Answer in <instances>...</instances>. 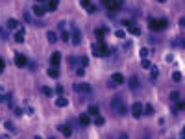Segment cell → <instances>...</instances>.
Listing matches in <instances>:
<instances>
[{
    "label": "cell",
    "instance_id": "1",
    "mask_svg": "<svg viewBox=\"0 0 185 139\" xmlns=\"http://www.w3.org/2000/svg\"><path fill=\"white\" fill-rule=\"evenodd\" d=\"M91 52H93V56H96V58H106V56H107V47H106V43H104V41L93 43V44H91Z\"/></svg>",
    "mask_w": 185,
    "mask_h": 139
},
{
    "label": "cell",
    "instance_id": "2",
    "mask_svg": "<svg viewBox=\"0 0 185 139\" xmlns=\"http://www.w3.org/2000/svg\"><path fill=\"white\" fill-rule=\"evenodd\" d=\"M148 26H150V30H154V32H159V30L168 26V21L167 19H152L150 17L148 19Z\"/></svg>",
    "mask_w": 185,
    "mask_h": 139
},
{
    "label": "cell",
    "instance_id": "3",
    "mask_svg": "<svg viewBox=\"0 0 185 139\" xmlns=\"http://www.w3.org/2000/svg\"><path fill=\"white\" fill-rule=\"evenodd\" d=\"M111 108H113V111L117 113V115H124V113H126V104H124V100L121 97H115L113 100H111Z\"/></svg>",
    "mask_w": 185,
    "mask_h": 139
},
{
    "label": "cell",
    "instance_id": "4",
    "mask_svg": "<svg viewBox=\"0 0 185 139\" xmlns=\"http://www.w3.org/2000/svg\"><path fill=\"white\" fill-rule=\"evenodd\" d=\"M100 2H102V6H106V9H109L111 13L122 8V0H100Z\"/></svg>",
    "mask_w": 185,
    "mask_h": 139
},
{
    "label": "cell",
    "instance_id": "5",
    "mask_svg": "<svg viewBox=\"0 0 185 139\" xmlns=\"http://www.w3.org/2000/svg\"><path fill=\"white\" fill-rule=\"evenodd\" d=\"M74 91L76 93H91V85H89V83H85V82H82V83H76V85H74Z\"/></svg>",
    "mask_w": 185,
    "mask_h": 139
},
{
    "label": "cell",
    "instance_id": "6",
    "mask_svg": "<svg viewBox=\"0 0 185 139\" xmlns=\"http://www.w3.org/2000/svg\"><path fill=\"white\" fill-rule=\"evenodd\" d=\"M143 111H144V108H143V104H141V102H135V104L132 106V113H133V117H135V119L141 117V115H143Z\"/></svg>",
    "mask_w": 185,
    "mask_h": 139
},
{
    "label": "cell",
    "instance_id": "7",
    "mask_svg": "<svg viewBox=\"0 0 185 139\" xmlns=\"http://www.w3.org/2000/svg\"><path fill=\"white\" fill-rule=\"evenodd\" d=\"M15 65L17 67H24V65H28V59L24 54H15Z\"/></svg>",
    "mask_w": 185,
    "mask_h": 139
},
{
    "label": "cell",
    "instance_id": "8",
    "mask_svg": "<svg viewBox=\"0 0 185 139\" xmlns=\"http://www.w3.org/2000/svg\"><path fill=\"white\" fill-rule=\"evenodd\" d=\"M50 63H52V67H56V69H58V65L61 63V54H59V52H54V54H52V58H50Z\"/></svg>",
    "mask_w": 185,
    "mask_h": 139
},
{
    "label": "cell",
    "instance_id": "9",
    "mask_svg": "<svg viewBox=\"0 0 185 139\" xmlns=\"http://www.w3.org/2000/svg\"><path fill=\"white\" fill-rule=\"evenodd\" d=\"M59 132H61L65 137H71L72 136V128L69 126V124H61V126H59Z\"/></svg>",
    "mask_w": 185,
    "mask_h": 139
},
{
    "label": "cell",
    "instance_id": "10",
    "mask_svg": "<svg viewBox=\"0 0 185 139\" xmlns=\"http://www.w3.org/2000/svg\"><path fill=\"white\" fill-rule=\"evenodd\" d=\"M80 124H82V126H89V124H91V117H89V113H82V115H80Z\"/></svg>",
    "mask_w": 185,
    "mask_h": 139
},
{
    "label": "cell",
    "instance_id": "11",
    "mask_svg": "<svg viewBox=\"0 0 185 139\" xmlns=\"http://www.w3.org/2000/svg\"><path fill=\"white\" fill-rule=\"evenodd\" d=\"M46 11H48V9L43 8V6H39V4H37V6H33V15H37V17H43Z\"/></svg>",
    "mask_w": 185,
    "mask_h": 139
},
{
    "label": "cell",
    "instance_id": "12",
    "mask_svg": "<svg viewBox=\"0 0 185 139\" xmlns=\"http://www.w3.org/2000/svg\"><path fill=\"white\" fill-rule=\"evenodd\" d=\"M111 82L113 83H124V76L121 72H115V74H111Z\"/></svg>",
    "mask_w": 185,
    "mask_h": 139
},
{
    "label": "cell",
    "instance_id": "13",
    "mask_svg": "<svg viewBox=\"0 0 185 139\" xmlns=\"http://www.w3.org/2000/svg\"><path fill=\"white\" fill-rule=\"evenodd\" d=\"M13 39H15V41H17V43H24V30L21 28V30H19L17 33H15V37H13Z\"/></svg>",
    "mask_w": 185,
    "mask_h": 139
},
{
    "label": "cell",
    "instance_id": "14",
    "mask_svg": "<svg viewBox=\"0 0 185 139\" xmlns=\"http://www.w3.org/2000/svg\"><path fill=\"white\" fill-rule=\"evenodd\" d=\"M67 104H69V100H67L65 97H58V100H56V106H58V108H65Z\"/></svg>",
    "mask_w": 185,
    "mask_h": 139
},
{
    "label": "cell",
    "instance_id": "15",
    "mask_svg": "<svg viewBox=\"0 0 185 139\" xmlns=\"http://www.w3.org/2000/svg\"><path fill=\"white\" fill-rule=\"evenodd\" d=\"M58 6H59V2H58V0H50V2H48V11H56V9H58Z\"/></svg>",
    "mask_w": 185,
    "mask_h": 139
},
{
    "label": "cell",
    "instance_id": "16",
    "mask_svg": "<svg viewBox=\"0 0 185 139\" xmlns=\"http://www.w3.org/2000/svg\"><path fill=\"white\" fill-rule=\"evenodd\" d=\"M106 32H107V28H96V32H94V33H96V37L102 41L104 35H106Z\"/></svg>",
    "mask_w": 185,
    "mask_h": 139
},
{
    "label": "cell",
    "instance_id": "17",
    "mask_svg": "<svg viewBox=\"0 0 185 139\" xmlns=\"http://www.w3.org/2000/svg\"><path fill=\"white\" fill-rule=\"evenodd\" d=\"M19 26H21V24L15 21V19H9V21H8V28H9V30H17Z\"/></svg>",
    "mask_w": 185,
    "mask_h": 139
},
{
    "label": "cell",
    "instance_id": "18",
    "mask_svg": "<svg viewBox=\"0 0 185 139\" xmlns=\"http://www.w3.org/2000/svg\"><path fill=\"white\" fill-rule=\"evenodd\" d=\"M130 87H132V89H137V87H139V78H137V76H132V78H130Z\"/></svg>",
    "mask_w": 185,
    "mask_h": 139
},
{
    "label": "cell",
    "instance_id": "19",
    "mask_svg": "<svg viewBox=\"0 0 185 139\" xmlns=\"http://www.w3.org/2000/svg\"><path fill=\"white\" fill-rule=\"evenodd\" d=\"M87 113H89V115H93V117H96L98 115V106H93V104H91V106H89V110H87Z\"/></svg>",
    "mask_w": 185,
    "mask_h": 139
},
{
    "label": "cell",
    "instance_id": "20",
    "mask_svg": "<svg viewBox=\"0 0 185 139\" xmlns=\"http://www.w3.org/2000/svg\"><path fill=\"white\" fill-rule=\"evenodd\" d=\"M46 39H48V43H56L58 41V35L54 32H46Z\"/></svg>",
    "mask_w": 185,
    "mask_h": 139
},
{
    "label": "cell",
    "instance_id": "21",
    "mask_svg": "<svg viewBox=\"0 0 185 139\" xmlns=\"http://www.w3.org/2000/svg\"><path fill=\"white\" fill-rule=\"evenodd\" d=\"M128 30H130L132 35H141V28H139V26H130Z\"/></svg>",
    "mask_w": 185,
    "mask_h": 139
},
{
    "label": "cell",
    "instance_id": "22",
    "mask_svg": "<svg viewBox=\"0 0 185 139\" xmlns=\"http://www.w3.org/2000/svg\"><path fill=\"white\" fill-rule=\"evenodd\" d=\"M157 74H159V71H157V67H150V78H152V80H156L157 78Z\"/></svg>",
    "mask_w": 185,
    "mask_h": 139
},
{
    "label": "cell",
    "instance_id": "23",
    "mask_svg": "<svg viewBox=\"0 0 185 139\" xmlns=\"http://www.w3.org/2000/svg\"><path fill=\"white\" fill-rule=\"evenodd\" d=\"M104 122H106V119H104L102 115H96V117H94V124H96V126H104Z\"/></svg>",
    "mask_w": 185,
    "mask_h": 139
},
{
    "label": "cell",
    "instance_id": "24",
    "mask_svg": "<svg viewBox=\"0 0 185 139\" xmlns=\"http://www.w3.org/2000/svg\"><path fill=\"white\" fill-rule=\"evenodd\" d=\"M48 76H50V78H58V76H59V71H58L56 67H52V69L48 71Z\"/></svg>",
    "mask_w": 185,
    "mask_h": 139
},
{
    "label": "cell",
    "instance_id": "25",
    "mask_svg": "<svg viewBox=\"0 0 185 139\" xmlns=\"http://www.w3.org/2000/svg\"><path fill=\"white\" fill-rule=\"evenodd\" d=\"M144 115H152V113H154V108H152V104H146V106H144Z\"/></svg>",
    "mask_w": 185,
    "mask_h": 139
},
{
    "label": "cell",
    "instance_id": "26",
    "mask_svg": "<svg viewBox=\"0 0 185 139\" xmlns=\"http://www.w3.org/2000/svg\"><path fill=\"white\" fill-rule=\"evenodd\" d=\"M4 126H6V128H8V130L11 132V133H15V126H13V124H11V122H9V121H6V122H4Z\"/></svg>",
    "mask_w": 185,
    "mask_h": 139
},
{
    "label": "cell",
    "instance_id": "27",
    "mask_svg": "<svg viewBox=\"0 0 185 139\" xmlns=\"http://www.w3.org/2000/svg\"><path fill=\"white\" fill-rule=\"evenodd\" d=\"M172 80H174V82H179V80H182V74H179L178 71H176V72H172Z\"/></svg>",
    "mask_w": 185,
    "mask_h": 139
},
{
    "label": "cell",
    "instance_id": "28",
    "mask_svg": "<svg viewBox=\"0 0 185 139\" xmlns=\"http://www.w3.org/2000/svg\"><path fill=\"white\" fill-rule=\"evenodd\" d=\"M176 110H178V111H182V110H185V102H182V100H178V104H176Z\"/></svg>",
    "mask_w": 185,
    "mask_h": 139
},
{
    "label": "cell",
    "instance_id": "29",
    "mask_svg": "<svg viewBox=\"0 0 185 139\" xmlns=\"http://www.w3.org/2000/svg\"><path fill=\"white\" fill-rule=\"evenodd\" d=\"M71 43H72V44H78V43H80V33H78V32L74 33V37H72V41H71Z\"/></svg>",
    "mask_w": 185,
    "mask_h": 139
},
{
    "label": "cell",
    "instance_id": "30",
    "mask_svg": "<svg viewBox=\"0 0 185 139\" xmlns=\"http://www.w3.org/2000/svg\"><path fill=\"white\" fill-rule=\"evenodd\" d=\"M115 35H117L118 39H124V35H126V33H124V30H117V32H115Z\"/></svg>",
    "mask_w": 185,
    "mask_h": 139
},
{
    "label": "cell",
    "instance_id": "31",
    "mask_svg": "<svg viewBox=\"0 0 185 139\" xmlns=\"http://www.w3.org/2000/svg\"><path fill=\"white\" fill-rule=\"evenodd\" d=\"M76 74H78V76H83V74H85V67H78L76 69Z\"/></svg>",
    "mask_w": 185,
    "mask_h": 139
},
{
    "label": "cell",
    "instance_id": "32",
    "mask_svg": "<svg viewBox=\"0 0 185 139\" xmlns=\"http://www.w3.org/2000/svg\"><path fill=\"white\" fill-rule=\"evenodd\" d=\"M61 39L63 41H69V32L67 30H61Z\"/></svg>",
    "mask_w": 185,
    "mask_h": 139
},
{
    "label": "cell",
    "instance_id": "33",
    "mask_svg": "<svg viewBox=\"0 0 185 139\" xmlns=\"http://www.w3.org/2000/svg\"><path fill=\"white\" fill-rule=\"evenodd\" d=\"M141 65H143V69H150V67H152V63H150L148 59H143V63H141Z\"/></svg>",
    "mask_w": 185,
    "mask_h": 139
},
{
    "label": "cell",
    "instance_id": "34",
    "mask_svg": "<svg viewBox=\"0 0 185 139\" xmlns=\"http://www.w3.org/2000/svg\"><path fill=\"white\" fill-rule=\"evenodd\" d=\"M41 91H43V93H44V95H46V97H50V95H52V89H50V87H43Z\"/></svg>",
    "mask_w": 185,
    "mask_h": 139
},
{
    "label": "cell",
    "instance_id": "35",
    "mask_svg": "<svg viewBox=\"0 0 185 139\" xmlns=\"http://www.w3.org/2000/svg\"><path fill=\"white\" fill-rule=\"evenodd\" d=\"M139 54H141V58L144 59V58L148 56V50H146V48H141V50H139Z\"/></svg>",
    "mask_w": 185,
    "mask_h": 139
},
{
    "label": "cell",
    "instance_id": "36",
    "mask_svg": "<svg viewBox=\"0 0 185 139\" xmlns=\"http://www.w3.org/2000/svg\"><path fill=\"white\" fill-rule=\"evenodd\" d=\"M82 6L85 8V9H89V6H91V0H82Z\"/></svg>",
    "mask_w": 185,
    "mask_h": 139
},
{
    "label": "cell",
    "instance_id": "37",
    "mask_svg": "<svg viewBox=\"0 0 185 139\" xmlns=\"http://www.w3.org/2000/svg\"><path fill=\"white\" fill-rule=\"evenodd\" d=\"M178 98H179V95H178L176 91H172V93H170V100H178Z\"/></svg>",
    "mask_w": 185,
    "mask_h": 139
},
{
    "label": "cell",
    "instance_id": "38",
    "mask_svg": "<svg viewBox=\"0 0 185 139\" xmlns=\"http://www.w3.org/2000/svg\"><path fill=\"white\" fill-rule=\"evenodd\" d=\"M4 97H6V93H4V87L0 85V102H4Z\"/></svg>",
    "mask_w": 185,
    "mask_h": 139
},
{
    "label": "cell",
    "instance_id": "39",
    "mask_svg": "<svg viewBox=\"0 0 185 139\" xmlns=\"http://www.w3.org/2000/svg\"><path fill=\"white\" fill-rule=\"evenodd\" d=\"M87 13H96V6H93V4H91L89 9H87Z\"/></svg>",
    "mask_w": 185,
    "mask_h": 139
},
{
    "label": "cell",
    "instance_id": "40",
    "mask_svg": "<svg viewBox=\"0 0 185 139\" xmlns=\"http://www.w3.org/2000/svg\"><path fill=\"white\" fill-rule=\"evenodd\" d=\"M85 65H89V58L83 56V58H82V67H85Z\"/></svg>",
    "mask_w": 185,
    "mask_h": 139
},
{
    "label": "cell",
    "instance_id": "41",
    "mask_svg": "<svg viewBox=\"0 0 185 139\" xmlns=\"http://www.w3.org/2000/svg\"><path fill=\"white\" fill-rule=\"evenodd\" d=\"M0 35H2L4 39H8V32H6V30H4V28H0Z\"/></svg>",
    "mask_w": 185,
    "mask_h": 139
},
{
    "label": "cell",
    "instance_id": "42",
    "mask_svg": "<svg viewBox=\"0 0 185 139\" xmlns=\"http://www.w3.org/2000/svg\"><path fill=\"white\" fill-rule=\"evenodd\" d=\"M56 93H58V95H61V93H63V87L58 85V87H56Z\"/></svg>",
    "mask_w": 185,
    "mask_h": 139
},
{
    "label": "cell",
    "instance_id": "43",
    "mask_svg": "<svg viewBox=\"0 0 185 139\" xmlns=\"http://www.w3.org/2000/svg\"><path fill=\"white\" fill-rule=\"evenodd\" d=\"M2 71H4V59L0 58V72H2Z\"/></svg>",
    "mask_w": 185,
    "mask_h": 139
},
{
    "label": "cell",
    "instance_id": "44",
    "mask_svg": "<svg viewBox=\"0 0 185 139\" xmlns=\"http://www.w3.org/2000/svg\"><path fill=\"white\" fill-rule=\"evenodd\" d=\"M179 26H185V17H183V19H179Z\"/></svg>",
    "mask_w": 185,
    "mask_h": 139
},
{
    "label": "cell",
    "instance_id": "45",
    "mask_svg": "<svg viewBox=\"0 0 185 139\" xmlns=\"http://www.w3.org/2000/svg\"><path fill=\"white\" fill-rule=\"evenodd\" d=\"M118 139H128V136H126V133H121V136H118Z\"/></svg>",
    "mask_w": 185,
    "mask_h": 139
},
{
    "label": "cell",
    "instance_id": "46",
    "mask_svg": "<svg viewBox=\"0 0 185 139\" xmlns=\"http://www.w3.org/2000/svg\"><path fill=\"white\" fill-rule=\"evenodd\" d=\"M182 136H183V137H185V126H183V130H182Z\"/></svg>",
    "mask_w": 185,
    "mask_h": 139
},
{
    "label": "cell",
    "instance_id": "47",
    "mask_svg": "<svg viewBox=\"0 0 185 139\" xmlns=\"http://www.w3.org/2000/svg\"><path fill=\"white\" fill-rule=\"evenodd\" d=\"M33 139H43V137H41V136H35V137H33Z\"/></svg>",
    "mask_w": 185,
    "mask_h": 139
},
{
    "label": "cell",
    "instance_id": "48",
    "mask_svg": "<svg viewBox=\"0 0 185 139\" xmlns=\"http://www.w3.org/2000/svg\"><path fill=\"white\" fill-rule=\"evenodd\" d=\"M37 2H46V0H37Z\"/></svg>",
    "mask_w": 185,
    "mask_h": 139
},
{
    "label": "cell",
    "instance_id": "49",
    "mask_svg": "<svg viewBox=\"0 0 185 139\" xmlns=\"http://www.w3.org/2000/svg\"><path fill=\"white\" fill-rule=\"evenodd\" d=\"M159 2H167V0H159Z\"/></svg>",
    "mask_w": 185,
    "mask_h": 139
},
{
    "label": "cell",
    "instance_id": "50",
    "mask_svg": "<svg viewBox=\"0 0 185 139\" xmlns=\"http://www.w3.org/2000/svg\"><path fill=\"white\" fill-rule=\"evenodd\" d=\"M50 139H54V137H50Z\"/></svg>",
    "mask_w": 185,
    "mask_h": 139
}]
</instances>
